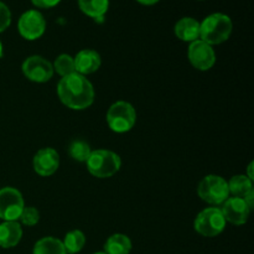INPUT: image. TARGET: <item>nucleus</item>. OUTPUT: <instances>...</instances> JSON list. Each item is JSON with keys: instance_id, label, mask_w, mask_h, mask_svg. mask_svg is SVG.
<instances>
[{"instance_id": "1", "label": "nucleus", "mask_w": 254, "mask_h": 254, "mask_svg": "<svg viewBox=\"0 0 254 254\" xmlns=\"http://www.w3.org/2000/svg\"><path fill=\"white\" fill-rule=\"evenodd\" d=\"M57 94L62 103L74 111H82L92 106L94 88L91 82L79 73L62 77L57 86Z\"/></svg>"}, {"instance_id": "2", "label": "nucleus", "mask_w": 254, "mask_h": 254, "mask_svg": "<svg viewBox=\"0 0 254 254\" xmlns=\"http://www.w3.org/2000/svg\"><path fill=\"white\" fill-rule=\"evenodd\" d=\"M233 24L230 16L222 12L211 14L200 24V37L208 45H218L228 40Z\"/></svg>"}, {"instance_id": "3", "label": "nucleus", "mask_w": 254, "mask_h": 254, "mask_svg": "<svg viewBox=\"0 0 254 254\" xmlns=\"http://www.w3.org/2000/svg\"><path fill=\"white\" fill-rule=\"evenodd\" d=\"M86 163L89 173L98 179L111 178L118 173L122 165V160L118 154L106 149L92 151Z\"/></svg>"}, {"instance_id": "4", "label": "nucleus", "mask_w": 254, "mask_h": 254, "mask_svg": "<svg viewBox=\"0 0 254 254\" xmlns=\"http://www.w3.org/2000/svg\"><path fill=\"white\" fill-rule=\"evenodd\" d=\"M135 122L136 112L128 102H116L107 112V123L116 133H127L133 128Z\"/></svg>"}, {"instance_id": "5", "label": "nucleus", "mask_w": 254, "mask_h": 254, "mask_svg": "<svg viewBox=\"0 0 254 254\" xmlns=\"http://www.w3.org/2000/svg\"><path fill=\"white\" fill-rule=\"evenodd\" d=\"M201 200L210 205H222L230 197L228 183L218 175H207L201 180L197 189Z\"/></svg>"}, {"instance_id": "6", "label": "nucleus", "mask_w": 254, "mask_h": 254, "mask_svg": "<svg viewBox=\"0 0 254 254\" xmlns=\"http://www.w3.org/2000/svg\"><path fill=\"white\" fill-rule=\"evenodd\" d=\"M193 227L203 237H216L222 233L226 227V220L221 208L208 207L201 211L196 217Z\"/></svg>"}, {"instance_id": "7", "label": "nucleus", "mask_w": 254, "mask_h": 254, "mask_svg": "<svg viewBox=\"0 0 254 254\" xmlns=\"http://www.w3.org/2000/svg\"><path fill=\"white\" fill-rule=\"evenodd\" d=\"M25 207L24 198L14 188L0 189V218L4 221H17Z\"/></svg>"}, {"instance_id": "8", "label": "nucleus", "mask_w": 254, "mask_h": 254, "mask_svg": "<svg viewBox=\"0 0 254 254\" xmlns=\"http://www.w3.org/2000/svg\"><path fill=\"white\" fill-rule=\"evenodd\" d=\"M22 73L30 81L36 83H44L50 81L54 76V67L41 56H30L22 62Z\"/></svg>"}, {"instance_id": "9", "label": "nucleus", "mask_w": 254, "mask_h": 254, "mask_svg": "<svg viewBox=\"0 0 254 254\" xmlns=\"http://www.w3.org/2000/svg\"><path fill=\"white\" fill-rule=\"evenodd\" d=\"M17 27H19L20 35L24 39L32 41L44 35L45 30H46V21L40 11L27 10L20 16Z\"/></svg>"}, {"instance_id": "10", "label": "nucleus", "mask_w": 254, "mask_h": 254, "mask_svg": "<svg viewBox=\"0 0 254 254\" xmlns=\"http://www.w3.org/2000/svg\"><path fill=\"white\" fill-rule=\"evenodd\" d=\"M189 60L195 68L208 71L216 62L215 50L202 40H196L189 46Z\"/></svg>"}, {"instance_id": "11", "label": "nucleus", "mask_w": 254, "mask_h": 254, "mask_svg": "<svg viewBox=\"0 0 254 254\" xmlns=\"http://www.w3.org/2000/svg\"><path fill=\"white\" fill-rule=\"evenodd\" d=\"M223 217L226 222H231L232 225H245L250 217L251 208L248 207L245 200L241 197H228L225 202L222 203L221 208Z\"/></svg>"}, {"instance_id": "12", "label": "nucleus", "mask_w": 254, "mask_h": 254, "mask_svg": "<svg viewBox=\"0 0 254 254\" xmlns=\"http://www.w3.org/2000/svg\"><path fill=\"white\" fill-rule=\"evenodd\" d=\"M60 165V156L55 149L44 148L37 151L32 160V166H34L35 173L39 174L40 176H51L59 169Z\"/></svg>"}, {"instance_id": "13", "label": "nucleus", "mask_w": 254, "mask_h": 254, "mask_svg": "<svg viewBox=\"0 0 254 254\" xmlns=\"http://www.w3.org/2000/svg\"><path fill=\"white\" fill-rule=\"evenodd\" d=\"M74 61V68H76V73L82 74H91L93 72H96L97 69L101 67L102 60L99 56L98 52H96L94 50H82L78 54L76 55V57H73Z\"/></svg>"}, {"instance_id": "14", "label": "nucleus", "mask_w": 254, "mask_h": 254, "mask_svg": "<svg viewBox=\"0 0 254 254\" xmlns=\"http://www.w3.org/2000/svg\"><path fill=\"white\" fill-rule=\"evenodd\" d=\"M22 228L17 221H4L0 223V247L12 248L19 245Z\"/></svg>"}, {"instance_id": "15", "label": "nucleus", "mask_w": 254, "mask_h": 254, "mask_svg": "<svg viewBox=\"0 0 254 254\" xmlns=\"http://www.w3.org/2000/svg\"><path fill=\"white\" fill-rule=\"evenodd\" d=\"M175 35L185 42H193L200 37V22L193 17H183L175 25Z\"/></svg>"}, {"instance_id": "16", "label": "nucleus", "mask_w": 254, "mask_h": 254, "mask_svg": "<svg viewBox=\"0 0 254 254\" xmlns=\"http://www.w3.org/2000/svg\"><path fill=\"white\" fill-rule=\"evenodd\" d=\"M79 9L87 16L102 21L104 14L108 11L109 0H78Z\"/></svg>"}, {"instance_id": "17", "label": "nucleus", "mask_w": 254, "mask_h": 254, "mask_svg": "<svg viewBox=\"0 0 254 254\" xmlns=\"http://www.w3.org/2000/svg\"><path fill=\"white\" fill-rule=\"evenodd\" d=\"M131 251V241L128 236L116 233L107 240L104 245L106 254H129Z\"/></svg>"}, {"instance_id": "18", "label": "nucleus", "mask_w": 254, "mask_h": 254, "mask_svg": "<svg viewBox=\"0 0 254 254\" xmlns=\"http://www.w3.org/2000/svg\"><path fill=\"white\" fill-rule=\"evenodd\" d=\"M32 254H67L62 241L54 237H44L37 241Z\"/></svg>"}, {"instance_id": "19", "label": "nucleus", "mask_w": 254, "mask_h": 254, "mask_svg": "<svg viewBox=\"0 0 254 254\" xmlns=\"http://www.w3.org/2000/svg\"><path fill=\"white\" fill-rule=\"evenodd\" d=\"M228 190L233 197L245 198L253 190V183L246 175H236L228 183Z\"/></svg>"}, {"instance_id": "20", "label": "nucleus", "mask_w": 254, "mask_h": 254, "mask_svg": "<svg viewBox=\"0 0 254 254\" xmlns=\"http://www.w3.org/2000/svg\"><path fill=\"white\" fill-rule=\"evenodd\" d=\"M62 243H64L66 253L76 254L81 252L82 248L86 245V236H84V233L82 231L73 230L67 233Z\"/></svg>"}, {"instance_id": "21", "label": "nucleus", "mask_w": 254, "mask_h": 254, "mask_svg": "<svg viewBox=\"0 0 254 254\" xmlns=\"http://www.w3.org/2000/svg\"><path fill=\"white\" fill-rule=\"evenodd\" d=\"M92 150L89 148V144L83 140H74L72 141L68 148V154L73 160L78 163H86L91 155Z\"/></svg>"}, {"instance_id": "22", "label": "nucleus", "mask_w": 254, "mask_h": 254, "mask_svg": "<svg viewBox=\"0 0 254 254\" xmlns=\"http://www.w3.org/2000/svg\"><path fill=\"white\" fill-rule=\"evenodd\" d=\"M52 67H54V72L56 71L57 73L62 77H66L72 73H76L73 57H71L67 54L60 55V56L56 59V61L54 62Z\"/></svg>"}, {"instance_id": "23", "label": "nucleus", "mask_w": 254, "mask_h": 254, "mask_svg": "<svg viewBox=\"0 0 254 254\" xmlns=\"http://www.w3.org/2000/svg\"><path fill=\"white\" fill-rule=\"evenodd\" d=\"M19 220L21 221L25 226H30V227H31V226H35L39 222L40 213L35 207H24Z\"/></svg>"}, {"instance_id": "24", "label": "nucleus", "mask_w": 254, "mask_h": 254, "mask_svg": "<svg viewBox=\"0 0 254 254\" xmlns=\"http://www.w3.org/2000/svg\"><path fill=\"white\" fill-rule=\"evenodd\" d=\"M10 22H11V12L4 2L0 1V32L5 31L10 26Z\"/></svg>"}, {"instance_id": "25", "label": "nucleus", "mask_w": 254, "mask_h": 254, "mask_svg": "<svg viewBox=\"0 0 254 254\" xmlns=\"http://www.w3.org/2000/svg\"><path fill=\"white\" fill-rule=\"evenodd\" d=\"M31 1L35 6L41 7V9H50V7L56 6L61 0H31Z\"/></svg>"}, {"instance_id": "26", "label": "nucleus", "mask_w": 254, "mask_h": 254, "mask_svg": "<svg viewBox=\"0 0 254 254\" xmlns=\"http://www.w3.org/2000/svg\"><path fill=\"white\" fill-rule=\"evenodd\" d=\"M243 200H245V202L247 203L248 207H250L251 210H253V206H254V189L252 191H251L250 193H248L247 196H246L245 198H243Z\"/></svg>"}, {"instance_id": "27", "label": "nucleus", "mask_w": 254, "mask_h": 254, "mask_svg": "<svg viewBox=\"0 0 254 254\" xmlns=\"http://www.w3.org/2000/svg\"><path fill=\"white\" fill-rule=\"evenodd\" d=\"M136 1L140 2V4H143V5H154V4H156L159 0H136Z\"/></svg>"}, {"instance_id": "28", "label": "nucleus", "mask_w": 254, "mask_h": 254, "mask_svg": "<svg viewBox=\"0 0 254 254\" xmlns=\"http://www.w3.org/2000/svg\"><path fill=\"white\" fill-rule=\"evenodd\" d=\"M252 169H253V163L250 164V166H248V179H251V180H253V173H252Z\"/></svg>"}, {"instance_id": "29", "label": "nucleus", "mask_w": 254, "mask_h": 254, "mask_svg": "<svg viewBox=\"0 0 254 254\" xmlns=\"http://www.w3.org/2000/svg\"><path fill=\"white\" fill-rule=\"evenodd\" d=\"M2 56V44H1V41H0V57Z\"/></svg>"}, {"instance_id": "30", "label": "nucleus", "mask_w": 254, "mask_h": 254, "mask_svg": "<svg viewBox=\"0 0 254 254\" xmlns=\"http://www.w3.org/2000/svg\"><path fill=\"white\" fill-rule=\"evenodd\" d=\"M94 254H106L104 252H98V253H94Z\"/></svg>"}]
</instances>
